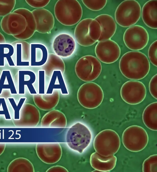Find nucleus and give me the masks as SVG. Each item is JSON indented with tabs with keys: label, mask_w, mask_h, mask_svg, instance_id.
<instances>
[{
	"label": "nucleus",
	"mask_w": 157,
	"mask_h": 172,
	"mask_svg": "<svg viewBox=\"0 0 157 172\" xmlns=\"http://www.w3.org/2000/svg\"><path fill=\"white\" fill-rule=\"evenodd\" d=\"M122 99L126 103L136 105L141 103L144 99L146 95V89L141 82L131 80L124 83L120 90Z\"/></svg>",
	"instance_id": "9b49d317"
},
{
	"label": "nucleus",
	"mask_w": 157,
	"mask_h": 172,
	"mask_svg": "<svg viewBox=\"0 0 157 172\" xmlns=\"http://www.w3.org/2000/svg\"><path fill=\"white\" fill-rule=\"evenodd\" d=\"M142 120L145 125L153 131L157 130V102L148 105L142 114Z\"/></svg>",
	"instance_id": "a878e982"
},
{
	"label": "nucleus",
	"mask_w": 157,
	"mask_h": 172,
	"mask_svg": "<svg viewBox=\"0 0 157 172\" xmlns=\"http://www.w3.org/2000/svg\"><path fill=\"white\" fill-rule=\"evenodd\" d=\"M8 100L13 108L14 111V119L18 120L19 118L20 111L26 100L25 97L21 98L17 105L13 98H8Z\"/></svg>",
	"instance_id": "72a5a7b5"
},
{
	"label": "nucleus",
	"mask_w": 157,
	"mask_h": 172,
	"mask_svg": "<svg viewBox=\"0 0 157 172\" xmlns=\"http://www.w3.org/2000/svg\"><path fill=\"white\" fill-rule=\"evenodd\" d=\"M3 89H9L11 94H17L15 85L10 70H3L0 78V94Z\"/></svg>",
	"instance_id": "c85d7f7f"
},
{
	"label": "nucleus",
	"mask_w": 157,
	"mask_h": 172,
	"mask_svg": "<svg viewBox=\"0 0 157 172\" xmlns=\"http://www.w3.org/2000/svg\"><path fill=\"white\" fill-rule=\"evenodd\" d=\"M102 70L99 60L92 55H86L80 58L76 62L75 71L78 77L85 82H91L97 79Z\"/></svg>",
	"instance_id": "6e6552de"
},
{
	"label": "nucleus",
	"mask_w": 157,
	"mask_h": 172,
	"mask_svg": "<svg viewBox=\"0 0 157 172\" xmlns=\"http://www.w3.org/2000/svg\"><path fill=\"white\" fill-rule=\"evenodd\" d=\"M117 160V157L114 155L105 157L95 152L90 156V163L91 166L95 170L99 171L108 172L114 168Z\"/></svg>",
	"instance_id": "f3484780"
},
{
	"label": "nucleus",
	"mask_w": 157,
	"mask_h": 172,
	"mask_svg": "<svg viewBox=\"0 0 157 172\" xmlns=\"http://www.w3.org/2000/svg\"><path fill=\"white\" fill-rule=\"evenodd\" d=\"M76 47L75 39L67 33L60 34L54 38L52 48L55 54L60 57H68L74 52Z\"/></svg>",
	"instance_id": "4468645a"
},
{
	"label": "nucleus",
	"mask_w": 157,
	"mask_h": 172,
	"mask_svg": "<svg viewBox=\"0 0 157 172\" xmlns=\"http://www.w3.org/2000/svg\"><path fill=\"white\" fill-rule=\"evenodd\" d=\"M124 43L129 49L134 51L144 49L147 45L149 36L146 30L143 27L135 25L128 28L123 36Z\"/></svg>",
	"instance_id": "9d476101"
},
{
	"label": "nucleus",
	"mask_w": 157,
	"mask_h": 172,
	"mask_svg": "<svg viewBox=\"0 0 157 172\" xmlns=\"http://www.w3.org/2000/svg\"><path fill=\"white\" fill-rule=\"evenodd\" d=\"M51 79L46 93L52 94L54 90L59 89L63 95H67L69 92L63 74L60 71H54Z\"/></svg>",
	"instance_id": "393cba45"
},
{
	"label": "nucleus",
	"mask_w": 157,
	"mask_h": 172,
	"mask_svg": "<svg viewBox=\"0 0 157 172\" xmlns=\"http://www.w3.org/2000/svg\"><path fill=\"white\" fill-rule=\"evenodd\" d=\"M54 13L56 18L60 23L65 26H71L80 21L82 10L77 0H59L55 5Z\"/></svg>",
	"instance_id": "f03ea898"
},
{
	"label": "nucleus",
	"mask_w": 157,
	"mask_h": 172,
	"mask_svg": "<svg viewBox=\"0 0 157 172\" xmlns=\"http://www.w3.org/2000/svg\"><path fill=\"white\" fill-rule=\"evenodd\" d=\"M6 144L4 143H0V156L3 153L6 148Z\"/></svg>",
	"instance_id": "a19ab883"
},
{
	"label": "nucleus",
	"mask_w": 157,
	"mask_h": 172,
	"mask_svg": "<svg viewBox=\"0 0 157 172\" xmlns=\"http://www.w3.org/2000/svg\"><path fill=\"white\" fill-rule=\"evenodd\" d=\"M143 172H157V155L150 156L144 162L142 166Z\"/></svg>",
	"instance_id": "c756f323"
},
{
	"label": "nucleus",
	"mask_w": 157,
	"mask_h": 172,
	"mask_svg": "<svg viewBox=\"0 0 157 172\" xmlns=\"http://www.w3.org/2000/svg\"><path fill=\"white\" fill-rule=\"evenodd\" d=\"M15 47L16 51V66L20 67L29 66L30 61H24L22 59L23 47L22 42L16 43Z\"/></svg>",
	"instance_id": "473e14b6"
},
{
	"label": "nucleus",
	"mask_w": 157,
	"mask_h": 172,
	"mask_svg": "<svg viewBox=\"0 0 157 172\" xmlns=\"http://www.w3.org/2000/svg\"><path fill=\"white\" fill-rule=\"evenodd\" d=\"M95 52L100 61L106 64H111L119 59L121 50L117 43L109 39L98 41L95 47Z\"/></svg>",
	"instance_id": "f8f14e48"
},
{
	"label": "nucleus",
	"mask_w": 157,
	"mask_h": 172,
	"mask_svg": "<svg viewBox=\"0 0 157 172\" xmlns=\"http://www.w3.org/2000/svg\"><path fill=\"white\" fill-rule=\"evenodd\" d=\"M122 138L124 147L128 150L135 152L143 150L148 141V135L146 130L136 125L127 128L124 131Z\"/></svg>",
	"instance_id": "1a4fd4ad"
},
{
	"label": "nucleus",
	"mask_w": 157,
	"mask_h": 172,
	"mask_svg": "<svg viewBox=\"0 0 157 172\" xmlns=\"http://www.w3.org/2000/svg\"><path fill=\"white\" fill-rule=\"evenodd\" d=\"M14 53L13 46L9 43L0 44V67L5 66V59L6 58L10 67L16 66L12 57Z\"/></svg>",
	"instance_id": "cd10ccee"
},
{
	"label": "nucleus",
	"mask_w": 157,
	"mask_h": 172,
	"mask_svg": "<svg viewBox=\"0 0 157 172\" xmlns=\"http://www.w3.org/2000/svg\"><path fill=\"white\" fill-rule=\"evenodd\" d=\"M142 18L144 23L148 27L157 29V0H150L143 5L141 11Z\"/></svg>",
	"instance_id": "412c9836"
},
{
	"label": "nucleus",
	"mask_w": 157,
	"mask_h": 172,
	"mask_svg": "<svg viewBox=\"0 0 157 172\" xmlns=\"http://www.w3.org/2000/svg\"><path fill=\"white\" fill-rule=\"evenodd\" d=\"M26 3L30 6L37 9L42 8L49 2V0H26Z\"/></svg>",
	"instance_id": "c9c22d12"
},
{
	"label": "nucleus",
	"mask_w": 157,
	"mask_h": 172,
	"mask_svg": "<svg viewBox=\"0 0 157 172\" xmlns=\"http://www.w3.org/2000/svg\"><path fill=\"white\" fill-rule=\"evenodd\" d=\"M8 172H34V169L32 163L28 159L18 158L12 161L7 168Z\"/></svg>",
	"instance_id": "bb28decb"
},
{
	"label": "nucleus",
	"mask_w": 157,
	"mask_h": 172,
	"mask_svg": "<svg viewBox=\"0 0 157 172\" xmlns=\"http://www.w3.org/2000/svg\"><path fill=\"white\" fill-rule=\"evenodd\" d=\"M15 0H0V17H3L12 12L16 4Z\"/></svg>",
	"instance_id": "7c9ffc66"
},
{
	"label": "nucleus",
	"mask_w": 157,
	"mask_h": 172,
	"mask_svg": "<svg viewBox=\"0 0 157 172\" xmlns=\"http://www.w3.org/2000/svg\"><path fill=\"white\" fill-rule=\"evenodd\" d=\"M5 38L3 35L0 32V44L6 43Z\"/></svg>",
	"instance_id": "79ce46f5"
},
{
	"label": "nucleus",
	"mask_w": 157,
	"mask_h": 172,
	"mask_svg": "<svg viewBox=\"0 0 157 172\" xmlns=\"http://www.w3.org/2000/svg\"><path fill=\"white\" fill-rule=\"evenodd\" d=\"M41 70L44 72L45 76L50 77L54 71H60L63 74L65 71V65L61 57L55 54L49 53L46 63L42 66Z\"/></svg>",
	"instance_id": "b1692460"
},
{
	"label": "nucleus",
	"mask_w": 157,
	"mask_h": 172,
	"mask_svg": "<svg viewBox=\"0 0 157 172\" xmlns=\"http://www.w3.org/2000/svg\"><path fill=\"white\" fill-rule=\"evenodd\" d=\"M45 73L42 70L38 71V94L45 93Z\"/></svg>",
	"instance_id": "e433bc0d"
},
{
	"label": "nucleus",
	"mask_w": 157,
	"mask_h": 172,
	"mask_svg": "<svg viewBox=\"0 0 157 172\" xmlns=\"http://www.w3.org/2000/svg\"><path fill=\"white\" fill-rule=\"evenodd\" d=\"M107 1L83 0L84 5L89 9L94 11H98L103 9L106 6Z\"/></svg>",
	"instance_id": "2f4dec72"
},
{
	"label": "nucleus",
	"mask_w": 157,
	"mask_h": 172,
	"mask_svg": "<svg viewBox=\"0 0 157 172\" xmlns=\"http://www.w3.org/2000/svg\"><path fill=\"white\" fill-rule=\"evenodd\" d=\"M77 97L79 104L86 109L96 108L101 103L104 93L101 88L93 82H87L81 85L78 90Z\"/></svg>",
	"instance_id": "0eeeda50"
},
{
	"label": "nucleus",
	"mask_w": 157,
	"mask_h": 172,
	"mask_svg": "<svg viewBox=\"0 0 157 172\" xmlns=\"http://www.w3.org/2000/svg\"><path fill=\"white\" fill-rule=\"evenodd\" d=\"M46 172H67L68 171L66 168L63 166H56L49 168L47 170Z\"/></svg>",
	"instance_id": "ea45409f"
},
{
	"label": "nucleus",
	"mask_w": 157,
	"mask_h": 172,
	"mask_svg": "<svg viewBox=\"0 0 157 172\" xmlns=\"http://www.w3.org/2000/svg\"><path fill=\"white\" fill-rule=\"evenodd\" d=\"M36 151L40 159L49 164L58 162L62 153L61 146L58 143H38L36 145Z\"/></svg>",
	"instance_id": "ddd939ff"
},
{
	"label": "nucleus",
	"mask_w": 157,
	"mask_h": 172,
	"mask_svg": "<svg viewBox=\"0 0 157 172\" xmlns=\"http://www.w3.org/2000/svg\"><path fill=\"white\" fill-rule=\"evenodd\" d=\"M22 116L13 121L15 126L20 127H33L38 124L40 118V113L34 105L27 104L24 106Z\"/></svg>",
	"instance_id": "dca6fc26"
},
{
	"label": "nucleus",
	"mask_w": 157,
	"mask_h": 172,
	"mask_svg": "<svg viewBox=\"0 0 157 172\" xmlns=\"http://www.w3.org/2000/svg\"><path fill=\"white\" fill-rule=\"evenodd\" d=\"M32 12L36 24V31L42 34L48 33L53 29L55 20L52 14L44 8L36 9Z\"/></svg>",
	"instance_id": "2eb2a0df"
},
{
	"label": "nucleus",
	"mask_w": 157,
	"mask_h": 172,
	"mask_svg": "<svg viewBox=\"0 0 157 172\" xmlns=\"http://www.w3.org/2000/svg\"><path fill=\"white\" fill-rule=\"evenodd\" d=\"M0 114L4 115L6 119H11L5 100L3 97L0 98Z\"/></svg>",
	"instance_id": "58836bf2"
},
{
	"label": "nucleus",
	"mask_w": 157,
	"mask_h": 172,
	"mask_svg": "<svg viewBox=\"0 0 157 172\" xmlns=\"http://www.w3.org/2000/svg\"><path fill=\"white\" fill-rule=\"evenodd\" d=\"M101 29L99 23L94 19L88 18L81 20L75 28L74 37L77 42L83 47L91 46L98 41Z\"/></svg>",
	"instance_id": "7ed1b4c3"
},
{
	"label": "nucleus",
	"mask_w": 157,
	"mask_h": 172,
	"mask_svg": "<svg viewBox=\"0 0 157 172\" xmlns=\"http://www.w3.org/2000/svg\"><path fill=\"white\" fill-rule=\"evenodd\" d=\"M92 138V133L89 128L83 124L77 122L68 129L66 140L70 149L82 153L90 144Z\"/></svg>",
	"instance_id": "20e7f679"
},
{
	"label": "nucleus",
	"mask_w": 157,
	"mask_h": 172,
	"mask_svg": "<svg viewBox=\"0 0 157 172\" xmlns=\"http://www.w3.org/2000/svg\"><path fill=\"white\" fill-rule=\"evenodd\" d=\"M34 103L39 109L48 111L54 109L58 104L59 94L57 90H54L52 94L37 93L33 95Z\"/></svg>",
	"instance_id": "6ab92c4d"
},
{
	"label": "nucleus",
	"mask_w": 157,
	"mask_h": 172,
	"mask_svg": "<svg viewBox=\"0 0 157 172\" xmlns=\"http://www.w3.org/2000/svg\"><path fill=\"white\" fill-rule=\"evenodd\" d=\"M157 40L154 41L150 45L148 51L149 59L151 63L155 66H157Z\"/></svg>",
	"instance_id": "f704fd0d"
},
{
	"label": "nucleus",
	"mask_w": 157,
	"mask_h": 172,
	"mask_svg": "<svg viewBox=\"0 0 157 172\" xmlns=\"http://www.w3.org/2000/svg\"><path fill=\"white\" fill-rule=\"evenodd\" d=\"M157 75H154L151 79L149 84V89L151 96L157 99Z\"/></svg>",
	"instance_id": "4c0bfd02"
},
{
	"label": "nucleus",
	"mask_w": 157,
	"mask_h": 172,
	"mask_svg": "<svg viewBox=\"0 0 157 172\" xmlns=\"http://www.w3.org/2000/svg\"><path fill=\"white\" fill-rule=\"evenodd\" d=\"M94 19L100 24L101 33L98 41L110 39L115 34L117 24L113 18L107 14H102L96 17Z\"/></svg>",
	"instance_id": "a211bd4d"
},
{
	"label": "nucleus",
	"mask_w": 157,
	"mask_h": 172,
	"mask_svg": "<svg viewBox=\"0 0 157 172\" xmlns=\"http://www.w3.org/2000/svg\"><path fill=\"white\" fill-rule=\"evenodd\" d=\"M119 68L126 78L138 80L147 75L150 70V63L144 53L138 51H131L122 56L119 62Z\"/></svg>",
	"instance_id": "f257e3e1"
},
{
	"label": "nucleus",
	"mask_w": 157,
	"mask_h": 172,
	"mask_svg": "<svg viewBox=\"0 0 157 172\" xmlns=\"http://www.w3.org/2000/svg\"><path fill=\"white\" fill-rule=\"evenodd\" d=\"M18 76L19 94H25V85L30 94L33 95L38 93L33 85L36 80V75L35 72L29 70H20L18 72Z\"/></svg>",
	"instance_id": "aec40b11"
},
{
	"label": "nucleus",
	"mask_w": 157,
	"mask_h": 172,
	"mask_svg": "<svg viewBox=\"0 0 157 172\" xmlns=\"http://www.w3.org/2000/svg\"><path fill=\"white\" fill-rule=\"evenodd\" d=\"M141 11L140 5L136 1H124L118 5L116 10V22L121 27H130L139 21L141 16Z\"/></svg>",
	"instance_id": "423d86ee"
},
{
	"label": "nucleus",
	"mask_w": 157,
	"mask_h": 172,
	"mask_svg": "<svg viewBox=\"0 0 157 172\" xmlns=\"http://www.w3.org/2000/svg\"><path fill=\"white\" fill-rule=\"evenodd\" d=\"M121 144L120 137L114 130L106 129L98 133L93 142L95 150L105 157L114 155L119 150Z\"/></svg>",
	"instance_id": "39448f33"
},
{
	"label": "nucleus",
	"mask_w": 157,
	"mask_h": 172,
	"mask_svg": "<svg viewBox=\"0 0 157 172\" xmlns=\"http://www.w3.org/2000/svg\"><path fill=\"white\" fill-rule=\"evenodd\" d=\"M67 125L65 115L57 110H52L46 113L42 117L41 126L43 127L64 128Z\"/></svg>",
	"instance_id": "4be33fe9"
},
{
	"label": "nucleus",
	"mask_w": 157,
	"mask_h": 172,
	"mask_svg": "<svg viewBox=\"0 0 157 172\" xmlns=\"http://www.w3.org/2000/svg\"><path fill=\"white\" fill-rule=\"evenodd\" d=\"M30 44V66L41 67L46 62L48 52L46 47L40 43Z\"/></svg>",
	"instance_id": "5701e85b"
}]
</instances>
